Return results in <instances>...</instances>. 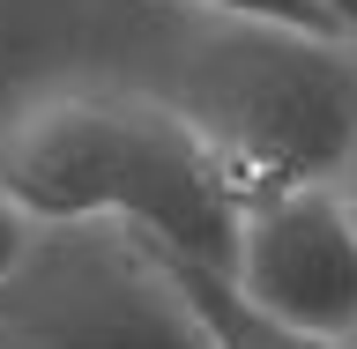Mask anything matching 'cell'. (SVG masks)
<instances>
[{
    "instance_id": "cell-7",
    "label": "cell",
    "mask_w": 357,
    "mask_h": 349,
    "mask_svg": "<svg viewBox=\"0 0 357 349\" xmlns=\"http://www.w3.org/2000/svg\"><path fill=\"white\" fill-rule=\"evenodd\" d=\"M22 261H30V216H22L15 201L0 194V283H8Z\"/></svg>"
},
{
    "instance_id": "cell-2",
    "label": "cell",
    "mask_w": 357,
    "mask_h": 349,
    "mask_svg": "<svg viewBox=\"0 0 357 349\" xmlns=\"http://www.w3.org/2000/svg\"><path fill=\"white\" fill-rule=\"evenodd\" d=\"M97 223H67L38 275L0 283L8 349H216L149 245H97Z\"/></svg>"
},
{
    "instance_id": "cell-1",
    "label": "cell",
    "mask_w": 357,
    "mask_h": 349,
    "mask_svg": "<svg viewBox=\"0 0 357 349\" xmlns=\"http://www.w3.org/2000/svg\"><path fill=\"white\" fill-rule=\"evenodd\" d=\"M342 45L350 38L283 22H216V38L194 52V89L178 111L216 149L245 208L342 171L357 141V75Z\"/></svg>"
},
{
    "instance_id": "cell-11",
    "label": "cell",
    "mask_w": 357,
    "mask_h": 349,
    "mask_svg": "<svg viewBox=\"0 0 357 349\" xmlns=\"http://www.w3.org/2000/svg\"><path fill=\"white\" fill-rule=\"evenodd\" d=\"M0 349H8V342H0Z\"/></svg>"
},
{
    "instance_id": "cell-3",
    "label": "cell",
    "mask_w": 357,
    "mask_h": 349,
    "mask_svg": "<svg viewBox=\"0 0 357 349\" xmlns=\"http://www.w3.org/2000/svg\"><path fill=\"white\" fill-rule=\"evenodd\" d=\"M142 134L149 104L127 97H38L0 127V194L30 223H119L142 171Z\"/></svg>"
},
{
    "instance_id": "cell-9",
    "label": "cell",
    "mask_w": 357,
    "mask_h": 349,
    "mask_svg": "<svg viewBox=\"0 0 357 349\" xmlns=\"http://www.w3.org/2000/svg\"><path fill=\"white\" fill-rule=\"evenodd\" d=\"M320 15L335 22V38H357V0H320Z\"/></svg>"
},
{
    "instance_id": "cell-10",
    "label": "cell",
    "mask_w": 357,
    "mask_h": 349,
    "mask_svg": "<svg viewBox=\"0 0 357 349\" xmlns=\"http://www.w3.org/2000/svg\"><path fill=\"white\" fill-rule=\"evenodd\" d=\"M342 349H357V334H342Z\"/></svg>"
},
{
    "instance_id": "cell-8",
    "label": "cell",
    "mask_w": 357,
    "mask_h": 349,
    "mask_svg": "<svg viewBox=\"0 0 357 349\" xmlns=\"http://www.w3.org/2000/svg\"><path fill=\"white\" fill-rule=\"evenodd\" d=\"M335 194H342V208H350V223H357V141H350V156H342V171H335Z\"/></svg>"
},
{
    "instance_id": "cell-4",
    "label": "cell",
    "mask_w": 357,
    "mask_h": 349,
    "mask_svg": "<svg viewBox=\"0 0 357 349\" xmlns=\"http://www.w3.org/2000/svg\"><path fill=\"white\" fill-rule=\"evenodd\" d=\"M231 283L298 327L357 334V223L335 194V178L283 186L245 208Z\"/></svg>"
},
{
    "instance_id": "cell-6",
    "label": "cell",
    "mask_w": 357,
    "mask_h": 349,
    "mask_svg": "<svg viewBox=\"0 0 357 349\" xmlns=\"http://www.w3.org/2000/svg\"><path fill=\"white\" fill-rule=\"evenodd\" d=\"M186 8H201V15H216V22H283V30L335 38V22L320 15V0H186Z\"/></svg>"
},
{
    "instance_id": "cell-5",
    "label": "cell",
    "mask_w": 357,
    "mask_h": 349,
    "mask_svg": "<svg viewBox=\"0 0 357 349\" xmlns=\"http://www.w3.org/2000/svg\"><path fill=\"white\" fill-rule=\"evenodd\" d=\"M164 261V253H156ZM164 275L178 283V297L194 305V320L208 327L216 349H342V334H320V327H298L283 312L253 305L238 283H231V267H208V261H164Z\"/></svg>"
}]
</instances>
